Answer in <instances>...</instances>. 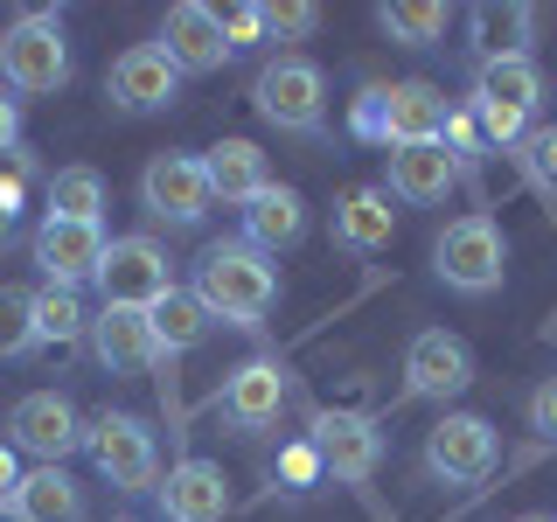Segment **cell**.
I'll list each match as a JSON object with an SVG mask.
<instances>
[{"mask_svg": "<svg viewBox=\"0 0 557 522\" xmlns=\"http://www.w3.org/2000/svg\"><path fill=\"white\" fill-rule=\"evenodd\" d=\"M474 104H502V112L536 119V104H544V70H536L530 57H495V63H481Z\"/></svg>", "mask_w": 557, "mask_h": 522, "instance_id": "603a6c76", "label": "cell"}, {"mask_svg": "<svg viewBox=\"0 0 557 522\" xmlns=\"http://www.w3.org/2000/svg\"><path fill=\"white\" fill-rule=\"evenodd\" d=\"M0 522H14V515H8V509H0Z\"/></svg>", "mask_w": 557, "mask_h": 522, "instance_id": "b9f144b4", "label": "cell"}, {"mask_svg": "<svg viewBox=\"0 0 557 522\" xmlns=\"http://www.w3.org/2000/svg\"><path fill=\"white\" fill-rule=\"evenodd\" d=\"M14 522H84V487L63 474V467H28L22 487L8 495Z\"/></svg>", "mask_w": 557, "mask_h": 522, "instance_id": "7402d4cb", "label": "cell"}, {"mask_svg": "<svg viewBox=\"0 0 557 522\" xmlns=\"http://www.w3.org/2000/svg\"><path fill=\"white\" fill-rule=\"evenodd\" d=\"M432 272H440L453 293H467V300L495 293L502 272H509V237H502V223L487 216V209H467V216H453L446 231L432 237Z\"/></svg>", "mask_w": 557, "mask_h": 522, "instance_id": "7a4b0ae2", "label": "cell"}, {"mask_svg": "<svg viewBox=\"0 0 557 522\" xmlns=\"http://www.w3.org/2000/svg\"><path fill=\"white\" fill-rule=\"evenodd\" d=\"M84 452H91V467L112 487H126V495H139V487L161 481V446H153V425L133 411H98L91 425H84Z\"/></svg>", "mask_w": 557, "mask_h": 522, "instance_id": "277c9868", "label": "cell"}, {"mask_svg": "<svg viewBox=\"0 0 557 522\" xmlns=\"http://www.w3.org/2000/svg\"><path fill=\"white\" fill-rule=\"evenodd\" d=\"M8 244H14V216H8V209H0V251H8Z\"/></svg>", "mask_w": 557, "mask_h": 522, "instance_id": "ab89813d", "label": "cell"}, {"mask_svg": "<svg viewBox=\"0 0 557 522\" xmlns=\"http://www.w3.org/2000/svg\"><path fill=\"white\" fill-rule=\"evenodd\" d=\"M467 22H474L481 63H495V57H530V22H536L530 8H474Z\"/></svg>", "mask_w": 557, "mask_h": 522, "instance_id": "83f0119b", "label": "cell"}, {"mask_svg": "<svg viewBox=\"0 0 557 522\" xmlns=\"http://www.w3.org/2000/svg\"><path fill=\"white\" fill-rule=\"evenodd\" d=\"M278 411H286V370H278L272 356L237 362V370L223 376V418H231L237 432H265V425H278Z\"/></svg>", "mask_w": 557, "mask_h": 522, "instance_id": "e0dca14e", "label": "cell"}, {"mask_svg": "<svg viewBox=\"0 0 557 522\" xmlns=\"http://www.w3.org/2000/svg\"><path fill=\"white\" fill-rule=\"evenodd\" d=\"M14 147H22V98L0 84V153H14Z\"/></svg>", "mask_w": 557, "mask_h": 522, "instance_id": "8d00e7d4", "label": "cell"}, {"mask_svg": "<svg viewBox=\"0 0 557 522\" xmlns=\"http://www.w3.org/2000/svg\"><path fill=\"white\" fill-rule=\"evenodd\" d=\"M0 84L14 98H49L70 84V42H63V22L57 14H22L8 35H0Z\"/></svg>", "mask_w": 557, "mask_h": 522, "instance_id": "3957f363", "label": "cell"}, {"mask_svg": "<svg viewBox=\"0 0 557 522\" xmlns=\"http://www.w3.org/2000/svg\"><path fill=\"white\" fill-rule=\"evenodd\" d=\"M147 321H153V341H161V356H182V348H196V341L209 335V307L196 300V286L161 293V300L147 307Z\"/></svg>", "mask_w": 557, "mask_h": 522, "instance_id": "d4e9b609", "label": "cell"}, {"mask_svg": "<svg viewBox=\"0 0 557 522\" xmlns=\"http://www.w3.org/2000/svg\"><path fill=\"white\" fill-rule=\"evenodd\" d=\"M321 474H327V467H321V452H313L307 439H293L286 452H278V481H286V487H313Z\"/></svg>", "mask_w": 557, "mask_h": 522, "instance_id": "4dcf8cb0", "label": "cell"}, {"mask_svg": "<svg viewBox=\"0 0 557 522\" xmlns=\"http://www.w3.org/2000/svg\"><path fill=\"white\" fill-rule=\"evenodd\" d=\"M265 35V8H223V42L231 49H251Z\"/></svg>", "mask_w": 557, "mask_h": 522, "instance_id": "d6a6232c", "label": "cell"}, {"mask_svg": "<svg viewBox=\"0 0 557 522\" xmlns=\"http://www.w3.org/2000/svg\"><path fill=\"white\" fill-rule=\"evenodd\" d=\"M453 14L446 8H432V0H391V8H376V28L391 35L397 49H432L446 35Z\"/></svg>", "mask_w": 557, "mask_h": 522, "instance_id": "f1b7e54d", "label": "cell"}, {"mask_svg": "<svg viewBox=\"0 0 557 522\" xmlns=\"http://www.w3.org/2000/svg\"><path fill=\"white\" fill-rule=\"evenodd\" d=\"M391 231H397L391 188H356V196L335 209V244H342V251H383Z\"/></svg>", "mask_w": 557, "mask_h": 522, "instance_id": "cb8c5ba5", "label": "cell"}, {"mask_svg": "<svg viewBox=\"0 0 557 522\" xmlns=\"http://www.w3.org/2000/svg\"><path fill=\"white\" fill-rule=\"evenodd\" d=\"M446 119H453V104L432 77L383 84V133H391V147H432V139H446Z\"/></svg>", "mask_w": 557, "mask_h": 522, "instance_id": "9a60e30c", "label": "cell"}, {"mask_svg": "<svg viewBox=\"0 0 557 522\" xmlns=\"http://www.w3.org/2000/svg\"><path fill=\"white\" fill-rule=\"evenodd\" d=\"M104 307H153L161 293H174L168 251L153 237H112L104 244V265H98Z\"/></svg>", "mask_w": 557, "mask_h": 522, "instance_id": "30bf717a", "label": "cell"}, {"mask_svg": "<svg viewBox=\"0 0 557 522\" xmlns=\"http://www.w3.org/2000/svg\"><path fill=\"white\" fill-rule=\"evenodd\" d=\"M300 237H307V202H300V188L272 182L265 196H258L251 209H244V244H251V251L278 258V251H293Z\"/></svg>", "mask_w": 557, "mask_h": 522, "instance_id": "44dd1931", "label": "cell"}, {"mask_svg": "<svg viewBox=\"0 0 557 522\" xmlns=\"http://www.w3.org/2000/svg\"><path fill=\"white\" fill-rule=\"evenodd\" d=\"M453 188H460V167H453L446 139H432V147H397L391 153V196L397 202L432 209V202H446Z\"/></svg>", "mask_w": 557, "mask_h": 522, "instance_id": "d6986e66", "label": "cell"}, {"mask_svg": "<svg viewBox=\"0 0 557 522\" xmlns=\"http://www.w3.org/2000/svg\"><path fill=\"white\" fill-rule=\"evenodd\" d=\"M251 104H258V119L278 126V133H321V119H327V77H321V63L272 57L265 70H258V84H251Z\"/></svg>", "mask_w": 557, "mask_h": 522, "instance_id": "5b68a950", "label": "cell"}, {"mask_svg": "<svg viewBox=\"0 0 557 522\" xmlns=\"http://www.w3.org/2000/svg\"><path fill=\"white\" fill-rule=\"evenodd\" d=\"M356 133H362V139H383V147H391V133H383V84H370V91L356 98Z\"/></svg>", "mask_w": 557, "mask_h": 522, "instance_id": "d590c367", "label": "cell"}, {"mask_svg": "<svg viewBox=\"0 0 557 522\" xmlns=\"http://www.w3.org/2000/svg\"><path fill=\"white\" fill-rule=\"evenodd\" d=\"M202 167H209L216 202H237V209H251L272 188V167H265V153H258V139H216V147L202 153Z\"/></svg>", "mask_w": 557, "mask_h": 522, "instance_id": "ffe728a7", "label": "cell"}, {"mask_svg": "<svg viewBox=\"0 0 557 522\" xmlns=\"http://www.w3.org/2000/svg\"><path fill=\"white\" fill-rule=\"evenodd\" d=\"M530 432H544V439H557V376H544L530 390Z\"/></svg>", "mask_w": 557, "mask_h": 522, "instance_id": "e575fe53", "label": "cell"}, {"mask_svg": "<svg viewBox=\"0 0 557 522\" xmlns=\"http://www.w3.org/2000/svg\"><path fill=\"white\" fill-rule=\"evenodd\" d=\"M77 335H91V313L70 286H42L35 293V348H70Z\"/></svg>", "mask_w": 557, "mask_h": 522, "instance_id": "4316f807", "label": "cell"}, {"mask_svg": "<svg viewBox=\"0 0 557 522\" xmlns=\"http://www.w3.org/2000/svg\"><path fill=\"white\" fill-rule=\"evenodd\" d=\"M495 460H502V439H495V425H487L481 411H446L440 425L425 432V467L440 481H453V487L487 481Z\"/></svg>", "mask_w": 557, "mask_h": 522, "instance_id": "52a82bcc", "label": "cell"}, {"mask_svg": "<svg viewBox=\"0 0 557 522\" xmlns=\"http://www.w3.org/2000/svg\"><path fill=\"white\" fill-rule=\"evenodd\" d=\"M474 119H481V133L495 139V147H516V139L530 133V119H522V112H502V104H474Z\"/></svg>", "mask_w": 557, "mask_h": 522, "instance_id": "1f68e13d", "label": "cell"}, {"mask_svg": "<svg viewBox=\"0 0 557 522\" xmlns=\"http://www.w3.org/2000/svg\"><path fill=\"white\" fill-rule=\"evenodd\" d=\"M196 300L209 307V321H231V327H265V313L278 300V265L251 244H209L202 265H196Z\"/></svg>", "mask_w": 557, "mask_h": 522, "instance_id": "6da1fadb", "label": "cell"}, {"mask_svg": "<svg viewBox=\"0 0 557 522\" xmlns=\"http://www.w3.org/2000/svg\"><path fill=\"white\" fill-rule=\"evenodd\" d=\"M516 522H557V515H536V509H530V515H516Z\"/></svg>", "mask_w": 557, "mask_h": 522, "instance_id": "60d3db41", "label": "cell"}, {"mask_svg": "<svg viewBox=\"0 0 557 522\" xmlns=\"http://www.w3.org/2000/svg\"><path fill=\"white\" fill-rule=\"evenodd\" d=\"M536 167H544L550 182H557V126H544V133H536Z\"/></svg>", "mask_w": 557, "mask_h": 522, "instance_id": "74e56055", "label": "cell"}, {"mask_svg": "<svg viewBox=\"0 0 557 522\" xmlns=\"http://www.w3.org/2000/svg\"><path fill=\"white\" fill-rule=\"evenodd\" d=\"M161 49H168V63L182 70V77H216V70L237 57V49L223 42V14L202 8V0H182V8H168Z\"/></svg>", "mask_w": 557, "mask_h": 522, "instance_id": "7c38bea8", "label": "cell"}, {"mask_svg": "<svg viewBox=\"0 0 557 522\" xmlns=\"http://www.w3.org/2000/svg\"><path fill=\"white\" fill-rule=\"evenodd\" d=\"M104 223H63V216H42V231H35V265L49 272V286H70L77 293L84 278H98L104 265Z\"/></svg>", "mask_w": 557, "mask_h": 522, "instance_id": "5bb4252c", "label": "cell"}, {"mask_svg": "<svg viewBox=\"0 0 557 522\" xmlns=\"http://www.w3.org/2000/svg\"><path fill=\"white\" fill-rule=\"evenodd\" d=\"M139 202H147V216L174 223V231H196L209 216V202H216L202 153H153L147 174H139Z\"/></svg>", "mask_w": 557, "mask_h": 522, "instance_id": "8992f818", "label": "cell"}, {"mask_svg": "<svg viewBox=\"0 0 557 522\" xmlns=\"http://www.w3.org/2000/svg\"><path fill=\"white\" fill-rule=\"evenodd\" d=\"M474 383V348H467L453 327H425L405 348V390L411 397H460Z\"/></svg>", "mask_w": 557, "mask_h": 522, "instance_id": "4fadbf2b", "label": "cell"}, {"mask_svg": "<svg viewBox=\"0 0 557 522\" xmlns=\"http://www.w3.org/2000/svg\"><path fill=\"white\" fill-rule=\"evenodd\" d=\"M153 495H161L168 522H223V515H231V481H223L216 460H182V467H168V481L153 487Z\"/></svg>", "mask_w": 557, "mask_h": 522, "instance_id": "ac0fdd59", "label": "cell"}, {"mask_svg": "<svg viewBox=\"0 0 557 522\" xmlns=\"http://www.w3.org/2000/svg\"><path fill=\"white\" fill-rule=\"evenodd\" d=\"M321 28V8H300V0H293V8H265V35H313Z\"/></svg>", "mask_w": 557, "mask_h": 522, "instance_id": "836d02e7", "label": "cell"}, {"mask_svg": "<svg viewBox=\"0 0 557 522\" xmlns=\"http://www.w3.org/2000/svg\"><path fill=\"white\" fill-rule=\"evenodd\" d=\"M91 356H98L112 376L153 370V362H161V341H153L147 307H98V313H91Z\"/></svg>", "mask_w": 557, "mask_h": 522, "instance_id": "2e32d148", "label": "cell"}, {"mask_svg": "<svg viewBox=\"0 0 557 522\" xmlns=\"http://www.w3.org/2000/svg\"><path fill=\"white\" fill-rule=\"evenodd\" d=\"M104 98L119 104V112H168L174 98H182V70L168 63L161 42H133L126 57H112V77H104Z\"/></svg>", "mask_w": 557, "mask_h": 522, "instance_id": "8fae6325", "label": "cell"}, {"mask_svg": "<svg viewBox=\"0 0 557 522\" xmlns=\"http://www.w3.org/2000/svg\"><path fill=\"white\" fill-rule=\"evenodd\" d=\"M35 348V293L0 286V356H28Z\"/></svg>", "mask_w": 557, "mask_h": 522, "instance_id": "f546056e", "label": "cell"}, {"mask_svg": "<svg viewBox=\"0 0 557 522\" xmlns=\"http://www.w3.org/2000/svg\"><path fill=\"white\" fill-rule=\"evenodd\" d=\"M22 487V460H14V446H0V495H14Z\"/></svg>", "mask_w": 557, "mask_h": 522, "instance_id": "f35d334b", "label": "cell"}, {"mask_svg": "<svg viewBox=\"0 0 557 522\" xmlns=\"http://www.w3.org/2000/svg\"><path fill=\"white\" fill-rule=\"evenodd\" d=\"M307 446L321 452V467L335 481H348V487H362L383 467V425H376V418H362V411H313Z\"/></svg>", "mask_w": 557, "mask_h": 522, "instance_id": "9c48e42d", "label": "cell"}, {"mask_svg": "<svg viewBox=\"0 0 557 522\" xmlns=\"http://www.w3.org/2000/svg\"><path fill=\"white\" fill-rule=\"evenodd\" d=\"M42 216L98 223L104 216V174L98 167H57V174H49V209H42Z\"/></svg>", "mask_w": 557, "mask_h": 522, "instance_id": "484cf974", "label": "cell"}, {"mask_svg": "<svg viewBox=\"0 0 557 522\" xmlns=\"http://www.w3.org/2000/svg\"><path fill=\"white\" fill-rule=\"evenodd\" d=\"M8 446L14 452H35L42 467H63L70 452L84 446V418L63 390H28L22 405L8 411Z\"/></svg>", "mask_w": 557, "mask_h": 522, "instance_id": "ba28073f", "label": "cell"}]
</instances>
